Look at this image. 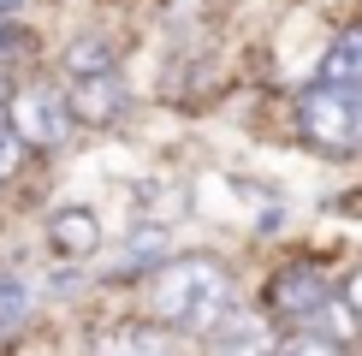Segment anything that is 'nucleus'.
I'll list each match as a JSON object with an SVG mask.
<instances>
[{"mask_svg":"<svg viewBox=\"0 0 362 356\" xmlns=\"http://www.w3.org/2000/svg\"><path fill=\"white\" fill-rule=\"evenodd\" d=\"M148 315L160 326H173V333H196L208 338L214 326H226L238 315V285L232 273H226L220 261L208 256H178L155 273V285H148Z\"/></svg>","mask_w":362,"mask_h":356,"instance_id":"f257e3e1","label":"nucleus"},{"mask_svg":"<svg viewBox=\"0 0 362 356\" xmlns=\"http://www.w3.org/2000/svg\"><path fill=\"white\" fill-rule=\"evenodd\" d=\"M297 119H303V137L327 155H356L362 148V89L351 83H315L297 101Z\"/></svg>","mask_w":362,"mask_h":356,"instance_id":"f03ea898","label":"nucleus"},{"mask_svg":"<svg viewBox=\"0 0 362 356\" xmlns=\"http://www.w3.org/2000/svg\"><path fill=\"white\" fill-rule=\"evenodd\" d=\"M6 119H12V137L24 148H59L78 113H71V95H59L48 83H24L18 95L6 101Z\"/></svg>","mask_w":362,"mask_h":356,"instance_id":"7ed1b4c3","label":"nucleus"},{"mask_svg":"<svg viewBox=\"0 0 362 356\" xmlns=\"http://www.w3.org/2000/svg\"><path fill=\"white\" fill-rule=\"evenodd\" d=\"M333 291H339V285L321 273V267L297 261V267H285V273L274 279V315H279V321L297 333V326H303V321H309V315H315V309H321Z\"/></svg>","mask_w":362,"mask_h":356,"instance_id":"20e7f679","label":"nucleus"},{"mask_svg":"<svg viewBox=\"0 0 362 356\" xmlns=\"http://www.w3.org/2000/svg\"><path fill=\"white\" fill-rule=\"evenodd\" d=\"M208 356H279V338L267 315H255V309H238L226 326L208 333Z\"/></svg>","mask_w":362,"mask_h":356,"instance_id":"39448f33","label":"nucleus"},{"mask_svg":"<svg viewBox=\"0 0 362 356\" xmlns=\"http://www.w3.org/2000/svg\"><path fill=\"white\" fill-rule=\"evenodd\" d=\"M48 244H54V256H66V261H89L101 249V220L89 214V208H59L48 220Z\"/></svg>","mask_w":362,"mask_h":356,"instance_id":"423d86ee","label":"nucleus"},{"mask_svg":"<svg viewBox=\"0 0 362 356\" xmlns=\"http://www.w3.org/2000/svg\"><path fill=\"white\" fill-rule=\"evenodd\" d=\"M89 356H190V350H178V338H167L160 326H107V333H95Z\"/></svg>","mask_w":362,"mask_h":356,"instance_id":"0eeeda50","label":"nucleus"},{"mask_svg":"<svg viewBox=\"0 0 362 356\" xmlns=\"http://www.w3.org/2000/svg\"><path fill=\"white\" fill-rule=\"evenodd\" d=\"M71 113L83 119V125H113L119 113H125V89H119V78L107 71V78H78L71 83Z\"/></svg>","mask_w":362,"mask_h":356,"instance_id":"6e6552de","label":"nucleus"},{"mask_svg":"<svg viewBox=\"0 0 362 356\" xmlns=\"http://www.w3.org/2000/svg\"><path fill=\"white\" fill-rule=\"evenodd\" d=\"M321 83L362 89V24H351V30L333 36V48H327V59H321Z\"/></svg>","mask_w":362,"mask_h":356,"instance_id":"1a4fd4ad","label":"nucleus"},{"mask_svg":"<svg viewBox=\"0 0 362 356\" xmlns=\"http://www.w3.org/2000/svg\"><path fill=\"white\" fill-rule=\"evenodd\" d=\"M167 249H173V237H167V232H160V226H143V232H131V237H125V249H119L113 273H137V267H167Z\"/></svg>","mask_w":362,"mask_h":356,"instance_id":"9d476101","label":"nucleus"},{"mask_svg":"<svg viewBox=\"0 0 362 356\" xmlns=\"http://www.w3.org/2000/svg\"><path fill=\"white\" fill-rule=\"evenodd\" d=\"M59 66L71 71V83H78V78H107V71H113V48L95 42V36H83V42H71V48L59 54Z\"/></svg>","mask_w":362,"mask_h":356,"instance_id":"9b49d317","label":"nucleus"},{"mask_svg":"<svg viewBox=\"0 0 362 356\" xmlns=\"http://www.w3.org/2000/svg\"><path fill=\"white\" fill-rule=\"evenodd\" d=\"M24 315H30V291L18 285V273H0V338H6Z\"/></svg>","mask_w":362,"mask_h":356,"instance_id":"f8f14e48","label":"nucleus"},{"mask_svg":"<svg viewBox=\"0 0 362 356\" xmlns=\"http://www.w3.org/2000/svg\"><path fill=\"white\" fill-rule=\"evenodd\" d=\"M351 345H333V338H321V333H285L279 338V356H344Z\"/></svg>","mask_w":362,"mask_h":356,"instance_id":"ddd939ff","label":"nucleus"},{"mask_svg":"<svg viewBox=\"0 0 362 356\" xmlns=\"http://www.w3.org/2000/svg\"><path fill=\"white\" fill-rule=\"evenodd\" d=\"M18 160H24V143L12 137V131H0V178H12V172H18Z\"/></svg>","mask_w":362,"mask_h":356,"instance_id":"4468645a","label":"nucleus"},{"mask_svg":"<svg viewBox=\"0 0 362 356\" xmlns=\"http://www.w3.org/2000/svg\"><path fill=\"white\" fill-rule=\"evenodd\" d=\"M12 78H18V71H12V54L0 48V101H12V95H18V83H12Z\"/></svg>","mask_w":362,"mask_h":356,"instance_id":"2eb2a0df","label":"nucleus"},{"mask_svg":"<svg viewBox=\"0 0 362 356\" xmlns=\"http://www.w3.org/2000/svg\"><path fill=\"white\" fill-rule=\"evenodd\" d=\"M344 297H351V309H356V315H362V267H356V273H351V285H344Z\"/></svg>","mask_w":362,"mask_h":356,"instance_id":"dca6fc26","label":"nucleus"},{"mask_svg":"<svg viewBox=\"0 0 362 356\" xmlns=\"http://www.w3.org/2000/svg\"><path fill=\"white\" fill-rule=\"evenodd\" d=\"M12 12H18V0H0V18H12Z\"/></svg>","mask_w":362,"mask_h":356,"instance_id":"f3484780","label":"nucleus"},{"mask_svg":"<svg viewBox=\"0 0 362 356\" xmlns=\"http://www.w3.org/2000/svg\"><path fill=\"white\" fill-rule=\"evenodd\" d=\"M0 131H12V119H6V113H0Z\"/></svg>","mask_w":362,"mask_h":356,"instance_id":"a211bd4d","label":"nucleus"}]
</instances>
